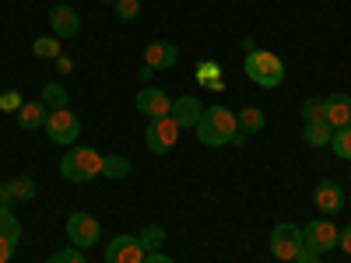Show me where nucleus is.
I'll list each match as a JSON object with an SVG mask.
<instances>
[{"label": "nucleus", "instance_id": "nucleus-24", "mask_svg": "<svg viewBox=\"0 0 351 263\" xmlns=\"http://www.w3.org/2000/svg\"><path fill=\"white\" fill-rule=\"evenodd\" d=\"M32 53L39 56V60H60V39H56V36L36 39V42H32Z\"/></svg>", "mask_w": 351, "mask_h": 263}, {"label": "nucleus", "instance_id": "nucleus-10", "mask_svg": "<svg viewBox=\"0 0 351 263\" xmlns=\"http://www.w3.org/2000/svg\"><path fill=\"white\" fill-rule=\"evenodd\" d=\"M134 102H137V112L148 116V120H162V116L172 112V99L162 92V88H141Z\"/></svg>", "mask_w": 351, "mask_h": 263}, {"label": "nucleus", "instance_id": "nucleus-6", "mask_svg": "<svg viewBox=\"0 0 351 263\" xmlns=\"http://www.w3.org/2000/svg\"><path fill=\"white\" fill-rule=\"evenodd\" d=\"M43 130H46V137L53 144H74L77 134H81V120H77L71 109H49Z\"/></svg>", "mask_w": 351, "mask_h": 263}, {"label": "nucleus", "instance_id": "nucleus-32", "mask_svg": "<svg viewBox=\"0 0 351 263\" xmlns=\"http://www.w3.org/2000/svg\"><path fill=\"white\" fill-rule=\"evenodd\" d=\"M291 263H319V253H316V249H309V246H302V249H299V256L291 260Z\"/></svg>", "mask_w": 351, "mask_h": 263}, {"label": "nucleus", "instance_id": "nucleus-15", "mask_svg": "<svg viewBox=\"0 0 351 263\" xmlns=\"http://www.w3.org/2000/svg\"><path fill=\"white\" fill-rule=\"evenodd\" d=\"M324 120L334 127V130H341V127H351V99L348 95H330V99H324Z\"/></svg>", "mask_w": 351, "mask_h": 263}, {"label": "nucleus", "instance_id": "nucleus-33", "mask_svg": "<svg viewBox=\"0 0 351 263\" xmlns=\"http://www.w3.org/2000/svg\"><path fill=\"white\" fill-rule=\"evenodd\" d=\"M11 256H14V242L0 239V263H11Z\"/></svg>", "mask_w": 351, "mask_h": 263}, {"label": "nucleus", "instance_id": "nucleus-9", "mask_svg": "<svg viewBox=\"0 0 351 263\" xmlns=\"http://www.w3.org/2000/svg\"><path fill=\"white\" fill-rule=\"evenodd\" d=\"M148 249L141 246L137 236H116L109 246H106V263H144Z\"/></svg>", "mask_w": 351, "mask_h": 263}, {"label": "nucleus", "instance_id": "nucleus-7", "mask_svg": "<svg viewBox=\"0 0 351 263\" xmlns=\"http://www.w3.org/2000/svg\"><path fill=\"white\" fill-rule=\"evenodd\" d=\"M67 239H71V246H77V249L95 246V242L102 239V225H99V218H92L88 211L71 214V218H67Z\"/></svg>", "mask_w": 351, "mask_h": 263}, {"label": "nucleus", "instance_id": "nucleus-12", "mask_svg": "<svg viewBox=\"0 0 351 263\" xmlns=\"http://www.w3.org/2000/svg\"><path fill=\"white\" fill-rule=\"evenodd\" d=\"M49 28L56 39H74L81 32V18L71 4H53L49 8Z\"/></svg>", "mask_w": 351, "mask_h": 263}, {"label": "nucleus", "instance_id": "nucleus-11", "mask_svg": "<svg viewBox=\"0 0 351 263\" xmlns=\"http://www.w3.org/2000/svg\"><path fill=\"white\" fill-rule=\"evenodd\" d=\"M313 203H316L319 214L334 218V214L344 211V190L334 179H324V183H316V190H313Z\"/></svg>", "mask_w": 351, "mask_h": 263}, {"label": "nucleus", "instance_id": "nucleus-20", "mask_svg": "<svg viewBox=\"0 0 351 263\" xmlns=\"http://www.w3.org/2000/svg\"><path fill=\"white\" fill-rule=\"evenodd\" d=\"M0 239H8V242H14V246H18V239H21V221L11 214V208H0Z\"/></svg>", "mask_w": 351, "mask_h": 263}, {"label": "nucleus", "instance_id": "nucleus-21", "mask_svg": "<svg viewBox=\"0 0 351 263\" xmlns=\"http://www.w3.org/2000/svg\"><path fill=\"white\" fill-rule=\"evenodd\" d=\"M43 102H46L49 109H67V88H64L60 81H49V84L43 88Z\"/></svg>", "mask_w": 351, "mask_h": 263}, {"label": "nucleus", "instance_id": "nucleus-13", "mask_svg": "<svg viewBox=\"0 0 351 263\" xmlns=\"http://www.w3.org/2000/svg\"><path fill=\"white\" fill-rule=\"evenodd\" d=\"M180 64V49H176L172 42L165 39H155L148 42V49H144V67H152V71H169Z\"/></svg>", "mask_w": 351, "mask_h": 263}, {"label": "nucleus", "instance_id": "nucleus-29", "mask_svg": "<svg viewBox=\"0 0 351 263\" xmlns=\"http://www.w3.org/2000/svg\"><path fill=\"white\" fill-rule=\"evenodd\" d=\"M25 102H21V95L18 92H4V95H0V109H4V112H18Z\"/></svg>", "mask_w": 351, "mask_h": 263}, {"label": "nucleus", "instance_id": "nucleus-36", "mask_svg": "<svg viewBox=\"0 0 351 263\" xmlns=\"http://www.w3.org/2000/svg\"><path fill=\"white\" fill-rule=\"evenodd\" d=\"M102 4H116V0H102Z\"/></svg>", "mask_w": 351, "mask_h": 263}, {"label": "nucleus", "instance_id": "nucleus-25", "mask_svg": "<svg viewBox=\"0 0 351 263\" xmlns=\"http://www.w3.org/2000/svg\"><path fill=\"white\" fill-rule=\"evenodd\" d=\"M116 18L120 21H134L137 14H141V0H116Z\"/></svg>", "mask_w": 351, "mask_h": 263}, {"label": "nucleus", "instance_id": "nucleus-1", "mask_svg": "<svg viewBox=\"0 0 351 263\" xmlns=\"http://www.w3.org/2000/svg\"><path fill=\"white\" fill-rule=\"evenodd\" d=\"M200 144H208V148H225V144H243L246 137L239 134V123H236V112L225 109V105H208L200 116V123L193 127Z\"/></svg>", "mask_w": 351, "mask_h": 263}, {"label": "nucleus", "instance_id": "nucleus-23", "mask_svg": "<svg viewBox=\"0 0 351 263\" xmlns=\"http://www.w3.org/2000/svg\"><path fill=\"white\" fill-rule=\"evenodd\" d=\"M330 148H334V155H337L341 162H351V127L334 130V137H330Z\"/></svg>", "mask_w": 351, "mask_h": 263}, {"label": "nucleus", "instance_id": "nucleus-19", "mask_svg": "<svg viewBox=\"0 0 351 263\" xmlns=\"http://www.w3.org/2000/svg\"><path fill=\"white\" fill-rule=\"evenodd\" d=\"M102 175L106 179H123V175H130V162L123 155H102Z\"/></svg>", "mask_w": 351, "mask_h": 263}, {"label": "nucleus", "instance_id": "nucleus-27", "mask_svg": "<svg viewBox=\"0 0 351 263\" xmlns=\"http://www.w3.org/2000/svg\"><path fill=\"white\" fill-rule=\"evenodd\" d=\"M46 263H84V253L77 249V246H71V249H60V253H53Z\"/></svg>", "mask_w": 351, "mask_h": 263}, {"label": "nucleus", "instance_id": "nucleus-34", "mask_svg": "<svg viewBox=\"0 0 351 263\" xmlns=\"http://www.w3.org/2000/svg\"><path fill=\"white\" fill-rule=\"evenodd\" d=\"M11 190H8V183H0V208H11Z\"/></svg>", "mask_w": 351, "mask_h": 263}, {"label": "nucleus", "instance_id": "nucleus-8", "mask_svg": "<svg viewBox=\"0 0 351 263\" xmlns=\"http://www.w3.org/2000/svg\"><path fill=\"white\" fill-rule=\"evenodd\" d=\"M337 231H341V228H337L330 218H313V221L302 228V242L324 256V253L337 249Z\"/></svg>", "mask_w": 351, "mask_h": 263}, {"label": "nucleus", "instance_id": "nucleus-18", "mask_svg": "<svg viewBox=\"0 0 351 263\" xmlns=\"http://www.w3.org/2000/svg\"><path fill=\"white\" fill-rule=\"evenodd\" d=\"M236 123H239V134H243V137L260 134V127H263V109H260V105L239 109V112H236Z\"/></svg>", "mask_w": 351, "mask_h": 263}, {"label": "nucleus", "instance_id": "nucleus-28", "mask_svg": "<svg viewBox=\"0 0 351 263\" xmlns=\"http://www.w3.org/2000/svg\"><path fill=\"white\" fill-rule=\"evenodd\" d=\"M197 81H200V84H211V88H221L215 64H200V67H197Z\"/></svg>", "mask_w": 351, "mask_h": 263}, {"label": "nucleus", "instance_id": "nucleus-31", "mask_svg": "<svg viewBox=\"0 0 351 263\" xmlns=\"http://www.w3.org/2000/svg\"><path fill=\"white\" fill-rule=\"evenodd\" d=\"M337 249H344V253L351 256V225H344V228L337 231Z\"/></svg>", "mask_w": 351, "mask_h": 263}, {"label": "nucleus", "instance_id": "nucleus-2", "mask_svg": "<svg viewBox=\"0 0 351 263\" xmlns=\"http://www.w3.org/2000/svg\"><path fill=\"white\" fill-rule=\"evenodd\" d=\"M243 67H246V77L260 88H278L285 81V60L271 49H250Z\"/></svg>", "mask_w": 351, "mask_h": 263}, {"label": "nucleus", "instance_id": "nucleus-22", "mask_svg": "<svg viewBox=\"0 0 351 263\" xmlns=\"http://www.w3.org/2000/svg\"><path fill=\"white\" fill-rule=\"evenodd\" d=\"M8 190H11L14 200H36V193H39L36 179H28V175H21V179H8Z\"/></svg>", "mask_w": 351, "mask_h": 263}, {"label": "nucleus", "instance_id": "nucleus-17", "mask_svg": "<svg viewBox=\"0 0 351 263\" xmlns=\"http://www.w3.org/2000/svg\"><path fill=\"white\" fill-rule=\"evenodd\" d=\"M302 137H306V144H309V148H327V144H330V137H334V127H330L327 120H313V123H306Z\"/></svg>", "mask_w": 351, "mask_h": 263}, {"label": "nucleus", "instance_id": "nucleus-3", "mask_svg": "<svg viewBox=\"0 0 351 263\" xmlns=\"http://www.w3.org/2000/svg\"><path fill=\"white\" fill-rule=\"evenodd\" d=\"M60 175L71 183H92L102 175V155L95 148H71L60 162Z\"/></svg>", "mask_w": 351, "mask_h": 263}, {"label": "nucleus", "instance_id": "nucleus-26", "mask_svg": "<svg viewBox=\"0 0 351 263\" xmlns=\"http://www.w3.org/2000/svg\"><path fill=\"white\" fill-rule=\"evenodd\" d=\"M324 109H327V105H324V99H306V102H302V120H306V123L324 120Z\"/></svg>", "mask_w": 351, "mask_h": 263}, {"label": "nucleus", "instance_id": "nucleus-16", "mask_svg": "<svg viewBox=\"0 0 351 263\" xmlns=\"http://www.w3.org/2000/svg\"><path fill=\"white\" fill-rule=\"evenodd\" d=\"M46 116H49V105L43 99H32L18 109V127L21 130H43L46 127Z\"/></svg>", "mask_w": 351, "mask_h": 263}, {"label": "nucleus", "instance_id": "nucleus-5", "mask_svg": "<svg viewBox=\"0 0 351 263\" xmlns=\"http://www.w3.org/2000/svg\"><path fill=\"white\" fill-rule=\"evenodd\" d=\"M180 140V123L172 116H162V120H148V134H144V144H148L152 155H169Z\"/></svg>", "mask_w": 351, "mask_h": 263}, {"label": "nucleus", "instance_id": "nucleus-37", "mask_svg": "<svg viewBox=\"0 0 351 263\" xmlns=\"http://www.w3.org/2000/svg\"><path fill=\"white\" fill-rule=\"evenodd\" d=\"M348 179H351V165H348Z\"/></svg>", "mask_w": 351, "mask_h": 263}, {"label": "nucleus", "instance_id": "nucleus-30", "mask_svg": "<svg viewBox=\"0 0 351 263\" xmlns=\"http://www.w3.org/2000/svg\"><path fill=\"white\" fill-rule=\"evenodd\" d=\"M137 239H141L144 249H155V242L162 239V228H148V231H144V236H137Z\"/></svg>", "mask_w": 351, "mask_h": 263}, {"label": "nucleus", "instance_id": "nucleus-4", "mask_svg": "<svg viewBox=\"0 0 351 263\" xmlns=\"http://www.w3.org/2000/svg\"><path fill=\"white\" fill-rule=\"evenodd\" d=\"M302 246H306V242H302V228H299V225L285 221V225H278V228L271 231V256L281 260V263H291V260L299 256Z\"/></svg>", "mask_w": 351, "mask_h": 263}, {"label": "nucleus", "instance_id": "nucleus-14", "mask_svg": "<svg viewBox=\"0 0 351 263\" xmlns=\"http://www.w3.org/2000/svg\"><path fill=\"white\" fill-rule=\"evenodd\" d=\"M169 116L180 123V130H193V127L200 123V116H204V102L193 99V95H183V99L172 102V112H169Z\"/></svg>", "mask_w": 351, "mask_h": 263}, {"label": "nucleus", "instance_id": "nucleus-35", "mask_svg": "<svg viewBox=\"0 0 351 263\" xmlns=\"http://www.w3.org/2000/svg\"><path fill=\"white\" fill-rule=\"evenodd\" d=\"M144 263H172L165 253H148V256H144Z\"/></svg>", "mask_w": 351, "mask_h": 263}]
</instances>
